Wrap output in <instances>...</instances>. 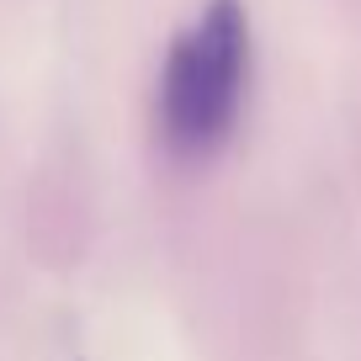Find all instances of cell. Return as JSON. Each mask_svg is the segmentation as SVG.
I'll list each match as a JSON object with an SVG mask.
<instances>
[{
    "label": "cell",
    "mask_w": 361,
    "mask_h": 361,
    "mask_svg": "<svg viewBox=\"0 0 361 361\" xmlns=\"http://www.w3.org/2000/svg\"><path fill=\"white\" fill-rule=\"evenodd\" d=\"M250 90V16L239 0H207L170 43L154 96L159 144L176 159H207L234 138Z\"/></svg>",
    "instance_id": "cell-1"
}]
</instances>
